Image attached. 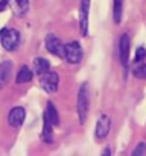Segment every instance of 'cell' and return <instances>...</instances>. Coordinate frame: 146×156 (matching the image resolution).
Wrapping results in <instances>:
<instances>
[{"mask_svg": "<svg viewBox=\"0 0 146 156\" xmlns=\"http://www.w3.org/2000/svg\"><path fill=\"white\" fill-rule=\"evenodd\" d=\"M78 115H79V123L84 124L88 115V108H90V93H88V85L82 83L81 90L78 93Z\"/></svg>", "mask_w": 146, "mask_h": 156, "instance_id": "1", "label": "cell"}, {"mask_svg": "<svg viewBox=\"0 0 146 156\" xmlns=\"http://www.w3.org/2000/svg\"><path fill=\"white\" fill-rule=\"evenodd\" d=\"M0 41H2V46H3L5 50L12 52L20 44V32L17 29H3Z\"/></svg>", "mask_w": 146, "mask_h": 156, "instance_id": "2", "label": "cell"}, {"mask_svg": "<svg viewBox=\"0 0 146 156\" xmlns=\"http://www.w3.org/2000/svg\"><path fill=\"white\" fill-rule=\"evenodd\" d=\"M64 58L70 64H78L82 59V49L78 41H70L64 44Z\"/></svg>", "mask_w": 146, "mask_h": 156, "instance_id": "3", "label": "cell"}, {"mask_svg": "<svg viewBox=\"0 0 146 156\" xmlns=\"http://www.w3.org/2000/svg\"><path fill=\"white\" fill-rule=\"evenodd\" d=\"M110 129H111V118H110V115L102 114L96 121V130H95L96 140H99V141L105 140L110 133Z\"/></svg>", "mask_w": 146, "mask_h": 156, "instance_id": "4", "label": "cell"}, {"mask_svg": "<svg viewBox=\"0 0 146 156\" xmlns=\"http://www.w3.org/2000/svg\"><path fill=\"white\" fill-rule=\"evenodd\" d=\"M88 14H90V0H82L79 6V27L82 37L88 34Z\"/></svg>", "mask_w": 146, "mask_h": 156, "instance_id": "5", "label": "cell"}, {"mask_svg": "<svg viewBox=\"0 0 146 156\" xmlns=\"http://www.w3.org/2000/svg\"><path fill=\"white\" fill-rule=\"evenodd\" d=\"M46 49L52 55L55 56H59V58H64V44L61 43V40L53 35V34H49L46 37Z\"/></svg>", "mask_w": 146, "mask_h": 156, "instance_id": "6", "label": "cell"}, {"mask_svg": "<svg viewBox=\"0 0 146 156\" xmlns=\"http://www.w3.org/2000/svg\"><path fill=\"white\" fill-rule=\"evenodd\" d=\"M59 85V76L53 71H47L43 77H41V87L46 93H56Z\"/></svg>", "mask_w": 146, "mask_h": 156, "instance_id": "7", "label": "cell"}, {"mask_svg": "<svg viewBox=\"0 0 146 156\" xmlns=\"http://www.w3.org/2000/svg\"><path fill=\"white\" fill-rule=\"evenodd\" d=\"M129 47H131V41H129V37L125 34V35H122L120 43H119L120 62H122V67H123L125 70L128 68V62H129Z\"/></svg>", "mask_w": 146, "mask_h": 156, "instance_id": "8", "label": "cell"}, {"mask_svg": "<svg viewBox=\"0 0 146 156\" xmlns=\"http://www.w3.org/2000/svg\"><path fill=\"white\" fill-rule=\"evenodd\" d=\"M24 117H26V111L21 108V106H17V108H12L8 114V123L12 126V127H20L24 121Z\"/></svg>", "mask_w": 146, "mask_h": 156, "instance_id": "9", "label": "cell"}, {"mask_svg": "<svg viewBox=\"0 0 146 156\" xmlns=\"http://www.w3.org/2000/svg\"><path fill=\"white\" fill-rule=\"evenodd\" d=\"M11 74H12V62H11V61L2 62V64H0V90L8 83Z\"/></svg>", "mask_w": 146, "mask_h": 156, "instance_id": "10", "label": "cell"}, {"mask_svg": "<svg viewBox=\"0 0 146 156\" xmlns=\"http://www.w3.org/2000/svg\"><path fill=\"white\" fill-rule=\"evenodd\" d=\"M44 115L49 118V121L52 123V126H58V124H59V114H58V111H56L55 105L52 103V102H49L47 103L46 114H44Z\"/></svg>", "mask_w": 146, "mask_h": 156, "instance_id": "11", "label": "cell"}, {"mask_svg": "<svg viewBox=\"0 0 146 156\" xmlns=\"http://www.w3.org/2000/svg\"><path fill=\"white\" fill-rule=\"evenodd\" d=\"M34 68H35L37 74H46L50 68V64L44 58H35L34 59Z\"/></svg>", "mask_w": 146, "mask_h": 156, "instance_id": "12", "label": "cell"}, {"mask_svg": "<svg viewBox=\"0 0 146 156\" xmlns=\"http://www.w3.org/2000/svg\"><path fill=\"white\" fill-rule=\"evenodd\" d=\"M122 12H123V0H113V20L116 24L122 21Z\"/></svg>", "mask_w": 146, "mask_h": 156, "instance_id": "13", "label": "cell"}, {"mask_svg": "<svg viewBox=\"0 0 146 156\" xmlns=\"http://www.w3.org/2000/svg\"><path fill=\"white\" fill-rule=\"evenodd\" d=\"M32 80V71L29 67L23 65L20 68V71L17 73V83H26V82H31Z\"/></svg>", "mask_w": 146, "mask_h": 156, "instance_id": "14", "label": "cell"}, {"mask_svg": "<svg viewBox=\"0 0 146 156\" xmlns=\"http://www.w3.org/2000/svg\"><path fill=\"white\" fill-rule=\"evenodd\" d=\"M43 138L46 143H52L53 141V130H52V123L49 121V118L44 115V126H43Z\"/></svg>", "mask_w": 146, "mask_h": 156, "instance_id": "15", "label": "cell"}, {"mask_svg": "<svg viewBox=\"0 0 146 156\" xmlns=\"http://www.w3.org/2000/svg\"><path fill=\"white\" fill-rule=\"evenodd\" d=\"M14 5H15L17 12L21 15V14H24V12L28 11V8H29V0H14Z\"/></svg>", "mask_w": 146, "mask_h": 156, "instance_id": "16", "label": "cell"}, {"mask_svg": "<svg viewBox=\"0 0 146 156\" xmlns=\"http://www.w3.org/2000/svg\"><path fill=\"white\" fill-rule=\"evenodd\" d=\"M133 74L139 79H146V65H140V67H136L133 70Z\"/></svg>", "mask_w": 146, "mask_h": 156, "instance_id": "17", "label": "cell"}, {"mask_svg": "<svg viewBox=\"0 0 146 156\" xmlns=\"http://www.w3.org/2000/svg\"><path fill=\"white\" fill-rule=\"evenodd\" d=\"M145 155H146V146L143 143H140V144L134 149V152H133L131 156H145Z\"/></svg>", "mask_w": 146, "mask_h": 156, "instance_id": "18", "label": "cell"}, {"mask_svg": "<svg viewBox=\"0 0 146 156\" xmlns=\"http://www.w3.org/2000/svg\"><path fill=\"white\" fill-rule=\"evenodd\" d=\"M146 56V50L143 47H139L137 49V52H136V58H134V62H140V61H143Z\"/></svg>", "mask_w": 146, "mask_h": 156, "instance_id": "19", "label": "cell"}, {"mask_svg": "<svg viewBox=\"0 0 146 156\" xmlns=\"http://www.w3.org/2000/svg\"><path fill=\"white\" fill-rule=\"evenodd\" d=\"M6 8H8V0H2V2H0V12L5 11Z\"/></svg>", "mask_w": 146, "mask_h": 156, "instance_id": "20", "label": "cell"}, {"mask_svg": "<svg viewBox=\"0 0 146 156\" xmlns=\"http://www.w3.org/2000/svg\"><path fill=\"white\" fill-rule=\"evenodd\" d=\"M102 156H111V149H110V147L103 149V152H102Z\"/></svg>", "mask_w": 146, "mask_h": 156, "instance_id": "21", "label": "cell"}, {"mask_svg": "<svg viewBox=\"0 0 146 156\" xmlns=\"http://www.w3.org/2000/svg\"><path fill=\"white\" fill-rule=\"evenodd\" d=\"M0 37H2V30H0Z\"/></svg>", "mask_w": 146, "mask_h": 156, "instance_id": "22", "label": "cell"}]
</instances>
